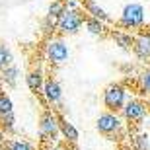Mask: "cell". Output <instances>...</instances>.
I'll return each instance as SVG.
<instances>
[{
	"label": "cell",
	"instance_id": "cell-1",
	"mask_svg": "<svg viewBox=\"0 0 150 150\" xmlns=\"http://www.w3.org/2000/svg\"><path fill=\"white\" fill-rule=\"evenodd\" d=\"M121 25L123 28H139L144 22V8L140 4H127L121 14Z\"/></svg>",
	"mask_w": 150,
	"mask_h": 150
},
{
	"label": "cell",
	"instance_id": "cell-2",
	"mask_svg": "<svg viewBox=\"0 0 150 150\" xmlns=\"http://www.w3.org/2000/svg\"><path fill=\"white\" fill-rule=\"evenodd\" d=\"M82 22L84 20H82V16H80V12L67 10L59 20H57V28L61 29V31H64V33H76L78 29H80V25H82Z\"/></svg>",
	"mask_w": 150,
	"mask_h": 150
},
{
	"label": "cell",
	"instance_id": "cell-3",
	"mask_svg": "<svg viewBox=\"0 0 150 150\" xmlns=\"http://www.w3.org/2000/svg\"><path fill=\"white\" fill-rule=\"evenodd\" d=\"M47 57H49L51 62H55V64H62V62H67L68 59V47L64 41L61 39H51L49 43H47Z\"/></svg>",
	"mask_w": 150,
	"mask_h": 150
},
{
	"label": "cell",
	"instance_id": "cell-4",
	"mask_svg": "<svg viewBox=\"0 0 150 150\" xmlns=\"http://www.w3.org/2000/svg\"><path fill=\"white\" fill-rule=\"evenodd\" d=\"M103 101H105V105L109 107V109H119V107H123L125 90H123L121 86H117V84H111V86L105 90V94H103Z\"/></svg>",
	"mask_w": 150,
	"mask_h": 150
},
{
	"label": "cell",
	"instance_id": "cell-5",
	"mask_svg": "<svg viewBox=\"0 0 150 150\" xmlns=\"http://www.w3.org/2000/svg\"><path fill=\"white\" fill-rule=\"evenodd\" d=\"M121 129V121L117 119V115H113V113H103V115H100V119H98V131L103 134H111V133H117Z\"/></svg>",
	"mask_w": 150,
	"mask_h": 150
},
{
	"label": "cell",
	"instance_id": "cell-6",
	"mask_svg": "<svg viewBox=\"0 0 150 150\" xmlns=\"http://www.w3.org/2000/svg\"><path fill=\"white\" fill-rule=\"evenodd\" d=\"M39 127H41V133L45 137H49V139H55L57 133H59V119L51 111H45L43 117H41V123H39Z\"/></svg>",
	"mask_w": 150,
	"mask_h": 150
},
{
	"label": "cell",
	"instance_id": "cell-7",
	"mask_svg": "<svg viewBox=\"0 0 150 150\" xmlns=\"http://www.w3.org/2000/svg\"><path fill=\"white\" fill-rule=\"evenodd\" d=\"M123 109H125V117L131 121H140L144 117V105L140 101H129Z\"/></svg>",
	"mask_w": 150,
	"mask_h": 150
},
{
	"label": "cell",
	"instance_id": "cell-8",
	"mask_svg": "<svg viewBox=\"0 0 150 150\" xmlns=\"http://www.w3.org/2000/svg\"><path fill=\"white\" fill-rule=\"evenodd\" d=\"M134 53L140 57V59H144L148 61L150 59V35H142V37L134 39Z\"/></svg>",
	"mask_w": 150,
	"mask_h": 150
},
{
	"label": "cell",
	"instance_id": "cell-9",
	"mask_svg": "<svg viewBox=\"0 0 150 150\" xmlns=\"http://www.w3.org/2000/svg\"><path fill=\"white\" fill-rule=\"evenodd\" d=\"M43 92H45V98H47L51 103H57V101L61 100V96H62L61 86H59L57 82H53V80H49V82L43 84Z\"/></svg>",
	"mask_w": 150,
	"mask_h": 150
},
{
	"label": "cell",
	"instance_id": "cell-10",
	"mask_svg": "<svg viewBox=\"0 0 150 150\" xmlns=\"http://www.w3.org/2000/svg\"><path fill=\"white\" fill-rule=\"evenodd\" d=\"M25 82H28V88L37 92L39 88H43V76H41V70H31V72L25 76Z\"/></svg>",
	"mask_w": 150,
	"mask_h": 150
},
{
	"label": "cell",
	"instance_id": "cell-11",
	"mask_svg": "<svg viewBox=\"0 0 150 150\" xmlns=\"http://www.w3.org/2000/svg\"><path fill=\"white\" fill-rule=\"evenodd\" d=\"M59 129H61V133L64 134L68 140H72V142H74V140L78 139V131L74 129L72 123H68L67 119H59Z\"/></svg>",
	"mask_w": 150,
	"mask_h": 150
},
{
	"label": "cell",
	"instance_id": "cell-12",
	"mask_svg": "<svg viewBox=\"0 0 150 150\" xmlns=\"http://www.w3.org/2000/svg\"><path fill=\"white\" fill-rule=\"evenodd\" d=\"M64 12H67V4H64L62 0H55V2L49 6V18H55V20H59V18H61Z\"/></svg>",
	"mask_w": 150,
	"mask_h": 150
},
{
	"label": "cell",
	"instance_id": "cell-13",
	"mask_svg": "<svg viewBox=\"0 0 150 150\" xmlns=\"http://www.w3.org/2000/svg\"><path fill=\"white\" fill-rule=\"evenodd\" d=\"M2 78H4V82L8 84V86H14V84L18 82V68L16 67H6L4 70H2Z\"/></svg>",
	"mask_w": 150,
	"mask_h": 150
},
{
	"label": "cell",
	"instance_id": "cell-14",
	"mask_svg": "<svg viewBox=\"0 0 150 150\" xmlns=\"http://www.w3.org/2000/svg\"><path fill=\"white\" fill-rule=\"evenodd\" d=\"M86 6H88V10H90V14H92V16L96 18V20H109V16H107L105 12L101 10L100 6L96 4L94 0H88V2H86Z\"/></svg>",
	"mask_w": 150,
	"mask_h": 150
},
{
	"label": "cell",
	"instance_id": "cell-15",
	"mask_svg": "<svg viewBox=\"0 0 150 150\" xmlns=\"http://www.w3.org/2000/svg\"><path fill=\"white\" fill-rule=\"evenodd\" d=\"M8 113H14L12 111V100L4 92H0V115H8Z\"/></svg>",
	"mask_w": 150,
	"mask_h": 150
},
{
	"label": "cell",
	"instance_id": "cell-16",
	"mask_svg": "<svg viewBox=\"0 0 150 150\" xmlns=\"http://www.w3.org/2000/svg\"><path fill=\"white\" fill-rule=\"evenodd\" d=\"M133 146L134 150H150V142H148V134H139L133 139Z\"/></svg>",
	"mask_w": 150,
	"mask_h": 150
},
{
	"label": "cell",
	"instance_id": "cell-17",
	"mask_svg": "<svg viewBox=\"0 0 150 150\" xmlns=\"http://www.w3.org/2000/svg\"><path fill=\"white\" fill-rule=\"evenodd\" d=\"M10 62H12V53L6 49L4 45H0V68L10 67Z\"/></svg>",
	"mask_w": 150,
	"mask_h": 150
},
{
	"label": "cell",
	"instance_id": "cell-18",
	"mask_svg": "<svg viewBox=\"0 0 150 150\" xmlns=\"http://www.w3.org/2000/svg\"><path fill=\"white\" fill-rule=\"evenodd\" d=\"M86 28H88L92 33H101V31H103L101 22H100V20H96V18H88V20H86Z\"/></svg>",
	"mask_w": 150,
	"mask_h": 150
},
{
	"label": "cell",
	"instance_id": "cell-19",
	"mask_svg": "<svg viewBox=\"0 0 150 150\" xmlns=\"http://www.w3.org/2000/svg\"><path fill=\"white\" fill-rule=\"evenodd\" d=\"M0 127H2V131H12L14 129V113L0 115Z\"/></svg>",
	"mask_w": 150,
	"mask_h": 150
},
{
	"label": "cell",
	"instance_id": "cell-20",
	"mask_svg": "<svg viewBox=\"0 0 150 150\" xmlns=\"http://www.w3.org/2000/svg\"><path fill=\"white\" fill-rule=\"evenodd\" d=\"M8 150H33V148L25 140H12V142H8Z\"/></svg>",
	"mask_w": 150,
	"mask_h": 150
},
{
	"label": "cell",
	"instance_id": "cell-21",
	"mask_svg": "<svg viewBox=\"0 0 150 150\" xmlns=\"http://www.w3.org/2000/svg\"><path fill=\"white\" fill-rule=\"evenodd\" d=\"M113 39H115L117 45H121V47H129L131 43H134L133 37H131V35H125V33H113Z\"/></svg>",
	"mask_w": 150,
	"mask_h": 150
},
{
	"label": "cell",
	"instance_id": "cell-22",
	"mask_svg": "<svg viewBox=\"0 0 150 150\" xmlns=\"http://www.w3.org/2000/svg\"><path fill=\"white\" fill-rule=\"evenodd\" d=\"M140 86L150 92V70H146V72L140 74Z\"/></svg>",
	"mask_w": 150,
	"mask_h": 150
},
{
	"label": "cell",
	"instance_id": "cell-23",
	"mask_svg": "<svg viewBox=\"0 0 150 150\" xmlns=\"http://www.w3.org/2000/svg\"><path fill=\"white\" fill-rule=\"evenodd\" d=\"M2 137H4V131H2V127H0V140H2Z\"/></svg>",
	"mask_w": 150,
	"mask_h": 150
},
{
	"label": "cell",
	"instance_id": "cell-24",
	"mask_svg": "<svg viewBox=\"0 0 150 150\" xmlns=\"http://www.w3.org/2000/svg\"><path fill=\"white\" fill-rule=\"evenodd\" d=\"M0 150H4V148H2V146H0Z\"/></svg>",
	"mask_w": 150,
	"mask_h": 150
}]
</instances>
